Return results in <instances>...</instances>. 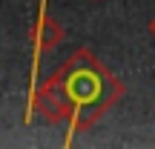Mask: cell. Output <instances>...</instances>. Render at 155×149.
I'll list each match as a JSON object with an SVG mask.
<instances>
[{
	"label": "cell",
	"mask_w": 155,
	"mask_h": 149,
	"mask_svg": "<svg viewBox=\"0 0 155 149\" xmlns=\"http://www.w3.org/2000/svg\"><path fill=\"white\" fill-rule=\"evenodd\" d=\"M95 3H101V0H95Z\"/></svg>",
	"instance_id": "obj_5"
},
{
	"label": "cell",
	"mask_w": 155,
	"mask_h": 149,
	"mask_svg": "<svg viewBox=\"0 0 155 149\" xmlns=\"http://www.w3.org/2000/svg\"><path fill=\"white\" fill-rule=\"evenodd\" d=\"M55 86L61 89L63 100L69 106V129L86 132L92 123H98L118 100L124 98L127 86L118 75L109 72L104 60L92 49H75L52 75Z\"/></svg>",
	"instance_id": "obj_1"
},
{
	"label": "cell",
	"mask_w": 155,
	"mask_h": 149,
	"mask_svg": "<svg viewBox=\"0 0 155 149\" xmlns=\"http://www.w3.org/2000/svg\"><path fill=\"white\" fill-rule=\"evenodd\" d=\"M29 37H32V49H35V57L46 55V52H52L55 46L63 43V26L55 20L52 15H46V11H40L38 20L32 23V29H29Z\"/></svg>",
	"instance_id": "obj_3"
},
{
	"label": "cell",
	"mask_w": 155,
	"mask_h": 149,
	"mask_svg": "<svg viewBox=\"0 0 155 149\" xmlns=\"http://www.w3.org/2000/svg\"><path fill=\"white\" fill-rule=\"evenodd\" d=\"M150 34H152V37H155V17H152V20H150Z\"/></svg>",
	"instance_id": "obj_4"
},
{
	"label": "cell",
	"mask_w": 155,
	"mask_h": 149,
	"mask_svg": "<svg viewBox=\"0 0 155 149\" xmlns=\"http://www.w3.org/2000/svg\"><path fill=\"white\" fill-rule=\"evenodd\" d=\"M32 115H40L43 121H49V123H63V121H69V106H66L61 89L55 86L52 77H46L43 83H32L26 121H32Z\"/></svg>",
	"instance_id": "obj_2"
}]
</instances>
